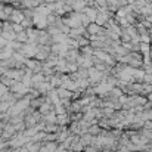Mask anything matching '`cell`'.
<instances>
[{"label":"cell","mask_w":152,"mask_h":152,"mask_svg":"<svg viewBox=\"0 0 152 152\" xmlns=\"http://www.w3.org/2000/svg\"><path fill=\"white\" fill-rule=\"evenodd\" d=\"M96 19H98V25H102V24H105V22H108V21H109V15L105 12V13H101Z\"/></svg>","instance_id":"obj_1"},{"label":"cell","mask_w":152,"mask_h":152,"mask_svg":"<svg viewBox=\"0 0 152 152\" xmlns=\"http://www.w3.org/2000/svg\"><path fill=\"white\" fill-rule=\"evenodd\" d=\"M139 49H140V52H142L145 56H146V55H151V53H149V52H151V46H149V45L140 43V45H139Z\"/></svg>","instance_id":"obj_2"},{"label":"cell","mask_w":152,"mask_h":152,"mask_svg":"<svg viewBox=\"0 0 152 152\" xmlns=\"http://www.w3.org/2000/svg\"><path fill=\"white\" fill-rule=\"evenodd\" d=\"M140 42L145 43V45H149V43H151V36H149V34H143V36H140Z\"/></svg>","instance_id":"obj_3"},{"label":"cell","mask_w":152,"mask_h":152,"mask_svg":"<svg viewBox=\"0 0 152 152\" xmlns=\"http://www.w3.org/2000/svg\"><path fill=\"white\" fill-rule=\"evenodd\" d=\"M96 3H98L101 7H103V9H106V7H108V3H106V0H96Z\"/></svg>","instance_id":"obj_4"},{"label":"cell","mask_w":152,"mask_h":152,"mask_svg":"<svg viewBox=\"0 0 152 152\" xmlns=\"http://www.w3.org/2000/svg\"><path fill=\"white\" fill-rule=\"evenodd\" d=\"M89 30H90L92 33H99V31H101V27H99V25H92Z\"/></svg>","instance_id":"obj_5"},{"label":"cell","mask_w":152,"mask_h":152,"mask_svg":"<svg viewBox=\"0 0 152 152\" xmlns=\"http://www.w3.org/2000/svg\"><path fill=\"white\" fill-rule=\"evenodd\" d=\"M89 16H90L92 19H96V12H95V10H89Z\"/></svg>","instance_id":"obj_6"},{"label":"cell","mask_w":152,"mask_h":152,"mask_svg":"<svg viewBox=\"0 0 152 152\" xmlns=\"http://www.w3.org/2000/svg\"><path fill=\"white\" fill-rule=\"evenodd\" d=\"M149 101L152 102V92H151V93H149Z\"/></svg>","instance_id":"obj_7"}]
</instances>
